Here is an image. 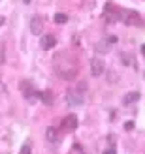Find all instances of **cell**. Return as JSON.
Returning a JSON list of instances; mask_svg holds the SVG:
<instances>
[{
    "label": "cell",
    "instance_id": "cell-1",
    "mask_svg": "<svg viewBox=\"0 0 145 154\" xmlns=\"http://www.w3.org/2000/svg\"><path fill=\"white\" fill-rule=\"evenodd\" d=\"M113 43H117V36H108V38H104V40H100L96 43V51L100 53V55H106V53L111 51Z\"/></svg>",
    "mask_w": 145,
    "mask_h": 154
},
{
    "label": "cell",
    "instance_id": "cell-2",
    "mask_svg": "<svg viewBox=\"0 0 145 154\" xmlns=\"http://www.w3.org/2000/svg\"><path fill=\"white\" fill-rule=\"evenodd\" d=\"M90 72H93L94 77H100L106 72V64H104V60L100 57H94L93 60H90Z\"/></svg>",
    "mask_w": 145,
    "mask_h": 154
},
{
    "label": "cell",
    "instance_id": "cell-3",
    "mask_svg": "<svg viewBox=\"0 0 145 154\" xmlns=\"http://www.w3.org/2000/svg\"><path fill=\"white\" fill-rule=\"evenodd\" d=\"M19 88H21L23 96H25L27 100H32L34 96H38V92L34 90V87H32V83H30V81H21L19 83Z\"/></svg>",
    "mask_w": 145,
    "mask_h": 154
},
{
    "label": "cell",
    "instance_id": "cell-4",
    "mask_svg": "<svg viewBox=\"0 0 145 154\" xmlns=\"http://www.w3.org/2000/svg\"><path fill=\"white\" fill-rule=\"evenodd\" d=\"M42 49H45V51H49V49H53L57 45V38L53 36V34H45V36H42Z\"/></svg>",
    "mask_w": 145,
    "mask_h": 154
},
{
    "label": "cell",
    "instance_id": "cell-5",
    "mask_svg": "<svg viewBox=\"0 0 145 154\" xmlns=\"http://www.w3.org/2000/svg\"><path fill=\"white\" fill-rule=\"evenodd\" d=\"M62 128L68 130V132H72V130L77 128V117L75 115H68V117L62 119Z\"/></svg>",
    "mask_w": 145,
    "mask_h": 154
},
{
    "label": "cell",
    "instance_id": "cell-6",
    "mask_svg": "<svg viewBox=\"0 0 145 154\" xmlns=\"http://www.w3.org/2000/svg\"><path fill=\"white\" fill-rule=\"evenodd\" d=\"M42 26H43V23H42V19H40V15H34V17L30 19V32H32L34 36H40Z\"/></svg>",
    "mask_w": 145,
    "mask_h": 154
},
{
    "label": "cell",
    "instance_id": "cell-7",
    "mask_svg": "<svg viewBox=\"0 0 145 154\" xmlns=\"http://www.w3.org/2000/svg\"><path fill=\"white\" fill-rule=\"evenodd\" d=\"M66 100H68V103L70 105H81L83 103V94H79L77 90H70L68 92V96H66Z\"/></svg>",
    "mask_w": 145,
    "mask_h": 154
},
{
    "label": "cell",
    "instance_id": "cell-8",
    "mask_svg": "<svg viewBox=\"0 0 145 154\" xmlns=\"http://www.w3.org/2000/svg\"><path fill=\"white\" fill-rule=\"evenodd\" d=\"M123 21L126 25H140V15L136 11H125L123 13Z\"/></svg>",
    "mask_w": 145,
    "mask_h": 154
},
{
    "label": "cell",
    "instance_id": "cell-9",
    "mask_svg": "<svg viewBox=\"0 0 145 154\" xmlns=\"http://www.w3.org/2000/svg\"><path fill=\"white\" fill-rule=\"evenodd\" d=\"M38 98L42 100V102L45 105H53V102H55V98H53L51 90H43V92H38Z\"/></svg>",
    "mask_w": 145,
    "mask_h": 154
},
{
    "label": "cell",
    "instance_id": "cell-10",
    "mask_svg": "<svg viewBox=\"0 0 145 154\" xmlns=\"http://www.w3.org/2000/svg\"><path fill=\"white\" fill-rule=\"evenodd\" d=\"M140 98H141L140 92H128V94L123 98V103H125V105H130V103H134V102H138Z\"/></svg>",
    "mask_w": 145,
    "mask_h": 154
},
{
    "label": "cell",
    "instance_id": "cell-11",
    "mask_svg": "<svg viewBox=\"0 0 145 154\" xmlns=\"http://www.w3.org/2000/svg\"><path fill=\"white\" fill-rule=\"evenodd\" d=\"M45 137H47V141H49V143H57V141H58V132H57V130L53 128V126H49V128H47V132H45Z\"/></svg>",
    "mask_w": 145,
    "mask_h": 154
},
{
    "label": "cell",
    "instance_id": "cell-12",
    "mask_svg": "<svg viewBox=\"0 0 145 154\" xmlns=\"http://www.w3.org/2000/svg\"><path fill=\"white\" fill-rule=\"evenodd\" d=\"M121 57H123V62H125L126 66H134V68H136V60H134L132 55H128V53H123Z\"/></svg>",
    "mask_w": 145,
    "mask_h": 154
},
{
    "label": "cell",
    "instance_id": "cell-13",
    "mask_svg": "<svg viewBox=\"0 0 145 154\" xmlns=\"http://www.w3.org/2000/svg\"><path fill=\"white\" fill-rule=\"evenodd\" d=\"M53 21L58 23V25H64V23L68 21V15L66 13H55V17H53Z\"/></svg>",
    "mask_w": 145,
    "mask_h": 154
},
{
    "label": "cell",
    "instance_id": "cell-14",
    "mask_svg": "<svg viewBox=\"0 0 145 154\" xmlns=\"http://www.w3.org/2000/svg\"><path fill=\"white\" fill-rule=\"evenodd\" d=\"M19 154H30V145L25 143V145L21 147V152H19Z\"/></svg>",
    "mask_w": 145,
    "mask_h": 154
},
{
    "label": "cell",
    "instance_id": "cell-15",
    "mask_svg": "<svg viewBox=\"0 0 145 154\" xmlns=\"http://www.w3.org/2000/svg\"><path fill=\"white\" fill-rule=\"evenodd\" d=\"M125 130H128V132H130V130H134V122H132V120L125 122Z\"/></svg>",
    "mask_w": 145,
    "mask_h": 154
},
{
    "label": "cell",
    "instance_id": "cell-16",
    "mask_svg": "<svg viewBox=\"0 0 145 154\" xmlns=\"http://www.w3.org/2000/svg\"><path fill=\"white\" fill-rule=\"evenodd\" d=\"M104 154H117V152H115V149H106Z\"/></svg>",
    "mask_w": 145,
    "mask_h": 154
},
{
    "label": "cell",
    "instance_id": "cell-17",
    "mask_svg": "<svg viewBox=\"0 0 145 154\" xmlns=\"http://www.w3.org/2000/svg\"><path fill=\"white\" fill-rule=\"evenodd\" d=\"M4 25V17H2V15H0V26H2Z\"/></svg>",
    "mask_w": 145,
    "mask_h": 154
},
{
    "label": "cell",
    "instance_id": "cell-18",
    "mask_svg": "<svg viewBox=\"0 0 145 154\" xmlns=\"http://www.w3.org/2000/svg\"><path fill=\"white\" fill-rule=\"evenodd\" d=\"M23 2H25V4H30V0H23Z\"/></svg>",
    "mask_w": 145,
    "mask_h": 154
}]
</instances>
